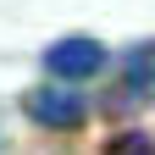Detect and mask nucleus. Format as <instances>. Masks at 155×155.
Returning a JSON list of instances; mask_svg holds the SVG:
<instances>
[{
	"label": "nucleus",
	"instance_id": "obj_1",
	"mask_svg": "<svg viewBox=\"0 0 155 155\" xmlns=\"http://www.w3.org/2000/svg\"><path fill=\"white\" fill-rule=\"evenodd\" d=\"M100 67H105V45L89 39V33H67V39H55V45L45 50V72L61 78V83H72V78H94Z\"/></svg>",
	"mask_w": 155,
	"mask_h": 155
},
{
	"label": "nucleus",
	"instance_id": "obj_2",
	"mask_svg": "<svg viewBox=\"0 0 155 155\" xmlns=\"http://www.w3.org/2000/svg\"><path fill=\"white\" fill-rule=\"evenodd\" d=\"M22 105H28V116H33V122H39V127H50V133H72V127L89 116V105L78 100V94H72L67 83L28 89V100H22Z\"/></svg>",
	"mask_w": 155,
	"mask_h": 155
},
{
	"label": "nucleus",
	"instance_id": "obj_3",
	"mask_svg": "<svg viewBox=\"0 0 155 155\" xmlns=\"http://www.w3.org/2000/svg\"><path fill=\"white\" fill-rule=\"evenodd\" d=\"M105 155H155V139L139 133V127H133V133H116V139L105 144Z\"/></svg>",
	"mask_w": 155,
	"mask_h": 155
}]
</instances>
